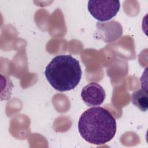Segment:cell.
<instances>
[{
    "mask_svg": "<svg viewBox=\"0 0 148 148\" xmlns=\"http://www.w3.org/2000/svg\"><path fill=\"white\" fill-rule=\"evenodd\" d=\"M116 121L109 111L92 107L84 111L78 122L81 136L90 143L101 145L109 142L116 132Z\"/></svg>",
    "mask_w": 148,
    "mask_h": 148,
    "instance_id": "cell-1",
    "label": "cell"
},
{
    "mask_svg": "<svg viewBox=\"0 0 148 148\" xmlns=\"http://www.w3.org/2000/svg\"><path fill=\"white\" fill-rule=\"evenodd\" d=\"M45 75L55 90L64 92L78 85L82 77V69L79 61L71 55H58L46 67Z\"/></svg>",
    "mask_w": 148,
    "mask_h": 148,
    "instance_id": "cell-2",
    "label": "cell"
},
{
    "mask_svg": "<svg viewBox=\"0 0 148 148\" xmlns=\"http://www.w3.org/2000/svg\"><path fill=\"white\" fill-rule=\"evenodd\" d=\"M87 8L90 13L96 20L105 21L116 15L120 4L119 1H89Z\"/></svg>",
    "mask_w": 148,
    "mask_h": 148,
    "instance_id": "cell-3",
    "label": "cell"
},
{
    "mask_svg": "<svg viewBox=\"0 0 148 148\" xmlns=\"http://www.w3.org/2000/svg\"><path fill=\"white\" fill-rule=\"evenodd\" d=\"M106 97L103 87L97 83H90L84 86L81 91V97L83 102L88 106L101 105Z\"/></svg>",
    "mask_w": 148,
    "mask_h": 148,
    "instance_id": "cell-4",
    "label": "cell"
},
{
    "mask_svg": "<svg viewBox=\"0 0 148 148\" xmlns=\"http://www.w3.org/2000/svg\"><path fill=\"white\" fill-rule=\"evenodd\" d=\"M97 28L102 32V39L106 41H112L119 38L122 34L121 25L114 21L108 23H97Z\"/></svg>",
    "mask_w": 148,
    "mask_h": 148,
    "instance_id": "cell-5",
    "label": "cell"
},
{
    "mask_svg": "<svg viewBox=\"0 0 148 148\" xmlns=\"http://www.w3.org/2000/svg\"><path fill=\"white\" fill-rule=\"evenodd\" d=\"M131 102L136 108L142 112H146L148 108V97L147 90L142 87L132 94Z\"/></svg>",
    "mask_w": 148,
    "mask_h": 148,
    "instance_id": "cell-6",
    "label": "cell"
}]
</instances>
